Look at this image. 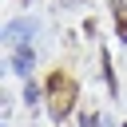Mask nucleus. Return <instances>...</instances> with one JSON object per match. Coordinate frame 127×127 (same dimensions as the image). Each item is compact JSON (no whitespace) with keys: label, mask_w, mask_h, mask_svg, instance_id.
Masks as SVG:
<instances>
[{"label":"nucleus","mask_w":127,"mask_h":127,"mask_svg":"<svg viewBox=\"0 0 127 127\" xmlns=\"http://www.w3.org/2000/svg\"><path fill=\"white\" fill-rule=\"evenodd\" d=\"M24 103H28V107H36V103H40V87H36V83H28V87H24Z\"/></svg>","instance_id":"nucleus-6"},{"label":"nucleus","mask_w":127,"mask_h":127,"mask_svg":"<svg viewBox=\"0 0 127 127\" xmlns=\"http://www.w3.org/2000/svg\"><path fill=\"white\" fill-rule=\"evenodd\" d=\"M16 75H32V67H36V56H32V48H20V52H12V64H8Z\"/></svg>","instance_id":"nucleus-3"},{"label":"nucleus","mask_w":127,"mask_h":127,"mask_svg":"<svg viewBox=\"0 0 127 127\" xmlns=\"http://www.w3.org/2000/svg\"><path fill=\"white\" fill-rule=\"evenodd\" d=\"M79 123H83V127H111V119H107V115H99V111H87Z\"/></svg>","instance_id":"nucleus-5"},{"label":"nucleus","mask_w":127,"mask_h":127,"mask_svg":"<svg viewBox=\"0 0 127 127\" xmlns=\"http://www.w3.org/2000/svg\"><path fill=\"white\" fill-rule=\"evenodd\" d=\"M32 36H36V20H12L4 28V40L8 44H28Z\"/></svg>","instance_id":"nucleus-2"},{"label":"nucleus","mask_w":127,"mask_h":127,"mask_svg":"<svg viewBox=\"0 0 127 127\" xmlns=\"http://www.w3.org/2000/svg\"><path fill=\"white\" fill-rule=\"evenodd\" d=\"M123 127H127V123H123Z\"/></svg>","instance_id":"nucleus-7"},{"label":"nucleus","mask_w":127,"mask_h":127,"mask_svg":"<svg viewBox=\"0 0 127 127\" xmlns=\"http://www.w3.org/2000/svg\"><path fill=\"white\" fill-rule=\"evenodd\" d=\"M111 12H115V36H119V40L127 44V8H123V4L115 0V4H111Z\"/></svg>","instance_id":"nucleus-4"},{"label":"nucleus","mask_w":127,"mask_h":127,"mask_svg":"<svg viewBox=\"0 0 127 127\" xmlns=\"http://www.w3.org/2000/svg\"><path fill=\"white\" fill-rule=\"evenodd\" d=\"M71 103H75V79L64 75V71H56V75L48 79V111H52V119H56V123L67 119V115H71Z\"/></svg>","instance_id":"nucleus-1"}]
</instances>
